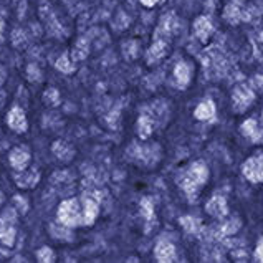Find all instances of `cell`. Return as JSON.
I'll return each mask as SVG.
<instances>
[{
    "label": "cell",
    "instance_id": "7a4b0ae2",
    "mask_svg": "<svg viewBox=\"0 0 263 263\" xmlns=\"http://www.w3.org/2000/svg\"><path fill=\"white\" fill-rule=\"evenodd\" d=\"M9 124L15 129H25V118L20 109H13L9 115Z\"/></svg>",
    "mask_w": 263,
    "mask_h": 263
},
{
    "label": "cell",
    "instance_id": "3957f363",
    "mask_svg": "<svg viewBox=\"0 0 263 263\" xmlns=\"http://www.w3.org/2000/svg\"><path fill=\"white\" fill-rule=\"evenodd\" d=\"M10 159H12V164L15 167L22 169L28 161V154L25 151H22V149H15V151L12 153V156H10Z\"/></svg>",
    "mask_w": 263,
    "mask_h": 263
},
{
    "label": "cell",
    "instance_id": "8992f818",
    "mask_svg": "<svg viewBox=\"0 0 263 263\" xmlns=\"http://www.w3.org/2000/svg\"><path fill=\"white\" fill-rule=\"evenodd\" d=\"M2 32H4V20H0V39H2Z\"/></svg>",
    "mask_w": 263,
    "mask_h": 263
},
{
    "label": "cell",
    "instance_id": "277c9868",
    "mask_svg": "<svg viewBox=\"0 0 263 263\" xmlns=\"http://www.w3.org/2000/svg\"><path fill=\"white\" fill-rule=\"evenodd\" d=\"M58 68H60V70H63V71H70L71 66H70V63H68V60H66V58H62V60L58 62Z\"/></svg>",
    "mask_w": 263,
    "mask_h": 263
},
{
    "label": "cell",
    "instance_id": "6da1fadb",
    "mask_svg": "<svg viewBox=\"0 0 263 263\" xmlns=\"http://www.w3.org/2000/svg\"><path fill=\"white\" fill-rule=\"evenodd\" d=\"M60 219L66 225L77 223V202H65L60 209Z\"/></svg>",
    "mask_w": 263,
    "mask_h": 263
},
{
    "label": "cell",
    "instance_id": "5b68a950",
    "mask_svg": "<svg viewBox=\"0 0 263 263\" xmlns=\"http://www.w3.org/2000/svg\"><path fill=\"white\" fill-rule=\"evenodd\" d=\"M141 2L144 4L146 7H153V5H156L157 0H141Z\"/></svg>",
    "mask_w": 263,
    "mask_h": 263
}]
</instances>
